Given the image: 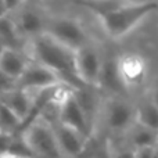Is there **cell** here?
I'll return each instance as SVG.
<instances>
[{
	"instance_id": "obj_1",
	"label": "cell",
	"mask_w": 158,
	"mask_h": 158,
	"mask_svg": "<svg viewBox=\"0 0 158 158\" xmlns=\"http://www.w3.org/2000/svg\"><path fill=\"white\" fill-rule=\"evenodd\" d=\"M27 54L31 61L54 72L63 83L74 89L85 86L77 77L75 52L56 42L46 33L28 42Z\"/></svg>"
},
{
	"instance_id": "obj_2",
	"label": "cell",
	"mask_w": 158,
	"mask_h": 158,
	"mask_svg": "<svg viewBox=\"0 0 158 158\" xmlns=\"http://www.w3.org/2000/svg\"><path fill=\"white\" fill-rule=\"evenodd\" d=\"M136 122V98L131 96H103L94 135L100 139L122 137Z\"/></svg>"
},
{
	"instance_id": "obj_3",
	"label": "cell",
	"mask_w": 158,
	"mask_h": 158,
	"mask_svg": "<svg viewBox=\"0 0 158 158\" xmlns=\"http://www.w3.org/2000/svg\"><path fill=\"white\" fill-rule=\"evenodd\" d=\"M158 10V2H135L128 0L125 6L114 13L98 18L104 35L110 40H122L131 35L137 27L143 24L150 15Z\"/></svg>"
},
{
	"instance_id": "obj_4",
	"label": "cell",
	"mask_w": 158,
	"mask_h": 158,
	"mask_svg": "<svg viewBox=\"0 0 158 158\" xmlns=\"http://www.w3.org/2000/svg\"><path fill=\"white\" fill-rule=\"evenodd\" d=\"M119 82L128 96L139 98L147 90L151 75V64L146 56L139 52H119L115 57Z\"/></svg>"
},
{
	"instance_id": "obj_5",
	"label": "cell",
	"mask_w": 158,
	"mask_h": 158,
	"mask_svg": "<svg viewBox=\"0 0 158 158\" xmlns=\"http://www.w3.org/2000/svg\"><path fill=\"white\" fill-rule=\"evenodd\" d=\"M49 10L50 14L47 19L46 35L53 38L56 42L74 52L89 43L97 42V39L89 32L82 18L67 13H53L50 6Z\"/></svg>"
},
{
	"instance_id": "obj_6",
	"label": "cell",
	"mask_w": 158,
	"mask_h": 158,
	"mask_svg": "<svg viewBox=\"0 0 158 158\" xmlns=\"http://www.w3.org/2000/svg\"><path fill=\"white\" fill-rule=\"evenodd\" d=\"M49 14L50 10L46 3L22 2L18 10L8 17H11L18 33L28 43L32 39L46 33Z\"/></svg>"
},
{
	"instance_id": "obj_7",
	"label": "cell",
	"mask_w": 158,
	"mask_h": 158,
	"mask_svg": "<svg viewBox=\"0 0 158 158\" xmlns=\"http://www.w3.org/2000/svg\"><path fill=\"white\" fill-rule=\"evenodd\" d=\"M35 158H63L53 128L42 118H36L21 132Z\"/></svg>"
},
{
	"instance_id": "obj_8",
	"label": "cell",
	"mask_w": 158,
	"mask_h": 158,
	"mask_svg": "<svg viewBox=\"0 0 158 158\" xmlns=\"http://www.w3.org/2000/svg\"><path fill=\"white\" fill-rule=\"evenodd\" d=\"M104 58V47L98 42H93L75 52V69L82 85L97 87L98 75Z\"/></svg>"
},
{
	"instance_id": "obj_9",
	"label": "cell",
	"mask_w": 158,
	"mask_h": 158,
	"mask_svg": "<svg viewBox=\"0 0 158 158\" xmlns=\"http://www.w3.org/2000/svg\"><path fill=\"white\" fill-rule=\"evenodd\" d=\"M53 128L58 150L63 158H82L89 144V139L83 137L78 132L60 123L58 121L50 123Z\"/></svg>"
},
{
	"instance_id": "obj_10",
	"label": "cell",
	"mask_w": 158,
	"mask_h": 158,
	"mask_svg": "<svg viewBox=\"0 0 158 158\" xmlns=\"http://www.w3.org/2000/svg\"><path fill=\"white\" fill-rule=\"evenodd\" d=\"M57 83H61V81L54 72L33 61H29L22 75L17 79L15 87L24 92H38Z\"/></svg>"
},
{
	"instance_id": "obj_11",
	"label": "cell",
	"mask_w": 158,
	"mask_h": 158,
	"mask_svg": "<svg viewBox=\"0 0 158 158\" xmlns=\"http://www.w3.org/2000/svg\"><path fill=\"white\" fill-rule=\"evenodd\" d=\"M115 57H117V52H110V50L104 49V58H103V64H101L100 75H98L97 87H96L104 97L126 94L119 82V78H118Z\"/></svg>"
},
{
	"instance_id": "obj_12",
	"label": "cell",
	"mask_w": 158,
	"mask_h": 158,
	"mask_svg": "<svg viewBox=\"0 0 158 158\" xmlns=\"http://www.w3.org/2000/svg\"><path fill=\"white\" fill-rule=\"evenodd\" d=\"M57 121L63 125L71 128L72 131L78 132L79 135H82L86 139H92L93 132L90 129L89 123H87L86 118H85L82 110L79 108L77 100L74 98L72 93L61 103V106L58 107V118Z\"/></svg>"
},
{
	"instance_id": "obj_13",
	"label": "cell",
	"mask_w": 158,
	"mask_h": 158,
	"mask_svg": "<svg viewBox=\"0 0 158 158\" xmlns=\"http://www.w3.org/2000/svg\"><path fill=\"white\" fill-rule=\"evenodd\" d=\"M72 96L77 100L79 108L82 110L93 135H94V128H96V123H97L101 101H103L101 93L97 89H94V87L81 86V87L72 89Z\"/></svg>"
},
{
	"instance_id": "obj_14",
	"label": "cell",
	"mask_w": 158,
	"mask_h": 158,
	"mask_svg": "<svg viewBox=\"0 0 158 158\" xmlns=\"http://www.w3.org/2000/svg\"><path fill=\"white\" fill-rule=\"evenodd\" d=\"M121 139L135 151L139 148H154L158 146V132L135 122Z\"/></svg>"
},
{
	"instance_id": "obj_15",
	"label": "cell",
	"mask_w": 158,
	"mask_h": 158,
	"mask_svg": "<svg viewBox=\"0 0 158 158\" xmlns=\"http://www.w3.org/2000/svg\"><path fill=\"white\" fill-rule=\"evenodd\" d=\"M29 57L22 52L4 49L0 54V71L10 79L17 82L22 75L27 65L29 64Z\"/></svg>"
},
{
	"instance_id": "obj_16",
	"label": "cell",
	"mask_w": 158,
	"mask_h": 158,
	"mask_svg": "<svg viewBox=\"0 0 158 158\" xmlns=\"http://www.w3.org/2000/svg\"><path fill=\"white\" fill-rule=\"evenodd\" d=\"M0 103H3L6 107L11 110L17 117L21 119V123L28 118L32 108V98L28 92L19 89H14L11 92H7L0 96Z\"/></svg>"
},
{
	"instance_id": "obj_17",
	"label": "cell",
	"mask_w": 158,
	"mask_h": 158,
	"mask_svg": "<svg viewBox=\"0 0 158 158\" xmlns=\"http://www.w3.org/2000/svg\"><path fill=\"white\" fill-rule=\"evenodd\" d=\"M0 43L4 46V49L17 50V52H22L27 54L28 43L21 38L14 21L8 15L0 18Z\"/></svg>"
},
{
	"instance_id": "obj_18",
	"label": "cell",
	"mask_w": 158,
	"mask_h": 158,
	"mask_svg": "<svg viewBox=\"0 0 158 158\" xmlns=\"http://www.w3.org/2000/svg\"><path fill=\"white\" fill-rule=\"evenodd\" d=\"M126 3L128 0H83V2H75L74 6L83 8L85 11L92 14L96 19H98L122 8Z\"/></svg>"
},
{
	"instance_id": "obj_19",
	"label": "cell",
	"mask_w": 158,
	"mask_h": 158,
	"mask_svg": "<svg viewBox=\"0 0 158 158\" xmlns=\"http://www.w3.org/2000/svg\"><path fill=\"white\" fill-rule=\"evenodd\" d=\"M136 122L158 132V108L146 94L136 98Z\"/></svg>"
},
{
	"instance_id": "obj_20",
	"label": "cell",
	"mask_w": 158,
	"mask_h": 158,
	"mask_svg": "<svg viewBox=\"0 0 158 158\" xmlns=\"http://www.w3.org/2000/svg\"><path fill=\"white\" fill-rule=\"evenodd\" d=\"M21 126V119L8 107L0 103V132L6 135H17Z\"/></svg>"
},
{
	"instance_id": "obj_21",
	"label": "cell",
	"mask_w": 158,
	"mask_h": 158,
	"mask_svg": "<svg viewBox=\"0 0 158 158\" xmlns=\"http://www.w3.org/2000/svg\"><path fill=\"white\" fill-rule=\"evenodd\" d=\"M7 156H13L17 158H35L32 150L29 148V146L25 142L24 136H22L21 133L13 135V139H11Z\"/></svg>"
},
{
	"instance_id": "obj_22",
	"label": "cell",
	"mask_w": 158,
	"mask_h": 158,
	"mask_svg": "<svg viewBox=\"0 0 158 158\" xmlns=\"http://www.w3.org/2000/svg\"><path fill=\"white\" fill-rule=\"evenodd\" d=\"M144 94L147 96L148 100H150L151 103L158 108V74L156 75V77L151 78L150 85H148V87H147V90H146Z\"/></svg>"
},
{
	"instance_id": "obj_23",
	"label": "cell",
	"mask_w": 158,
	"mask_h": 158,
	"mask_svg": "<svg viewBox=\"0 0 158 158\" xmlns=\"http://www.w3.org/2000/svg\"><path fill=\"white\" fill-rule=\"evenodd\" d=\"M14 89H15V81L6 77V75L0 71V96L7 92H11V90H14Z\"/></svg>"
},
{
	"instance_id": "obj_24",
	"label": "cell",
	"mask_w": 158,
	"mask_h": 158,
	"mask_svg": "<svg viewBox=\"0 0 158 158\" xmlns=\"http://www.w3.org/2000/svg\"><path fill=\"white\" fill-rule=\"evenodd\" d=\"M11 139H13V135H6V133H2V132H0V157L7 156Z\"/></svg>"
},
{
	"instance_id": "obj_25",
	"label": "cell",
	"mask_w": 158,
	"mask_h": 158,
	"mask_svg": "<svg viewBox=\"0 0 158 158\" xmlns=\"http://www.w3.org/2000/svg\"><path fill=\"white\" fill-rule=\"evenodd\" d=\"M154 148H139L135 151V158H153Z\"/></svg>"
},
{
	"instance_id": "obj_26",
	"label": "cell",
	"mask_w": 158,
	"mask_h": 158,
	"mask_svg": "<svg viewBox=\"0 0 158 158\" xmlns=\"http://www.w3.org/2000/svg\"><path fill=\"white\" fill-rule=\"evenodd\" d=\"M7 10H6V4H4V0H0V18L3 17H7Z\"/></svg>"
},
{
	"instance_id": "obj_27",
	"label": "cell",
	"mask_w": 158,
	"mask_h": 158,
	"mask_svg": "<svg viewBox=\"0 0 158 158\" xmlns=\"http://www.w3.org/2000/svg\"><path fill=\"white\" fill-rule=\"evenodd\" d=\"M153 158H158V146L154 148V154H153Z\"/></svg>"
},
{
	"instance_id": "obj_28",
	"label": "cell",
	"mask_w": 158,
	"mask_h": 158,
	"mask_svg": "<svg viewBox=\"0 0 158 158\" xmlns=\"http://www.w3.org/2000/svg\"><path fill=\"white\" fill-rule=\"evenodd\" d=\"M0 158H17V157H13V156H2Z\"/></svg>"
},
{
	"instance_id": "obj_29",
	"label": "cell",
	"mask_w": 158,
	"mask_h": 158,
	"mask_svg": "<svg viewBox=\"0 0 158 158\" xmlns=\"http://www.w3.org/2000/svg\"><path fill=\"white\" fill-rule=\"evenodd\" d=\"M3 50H4V46H3V44L0 43V54H2V53H3Z\"/></svg>"
}]
</instances>
